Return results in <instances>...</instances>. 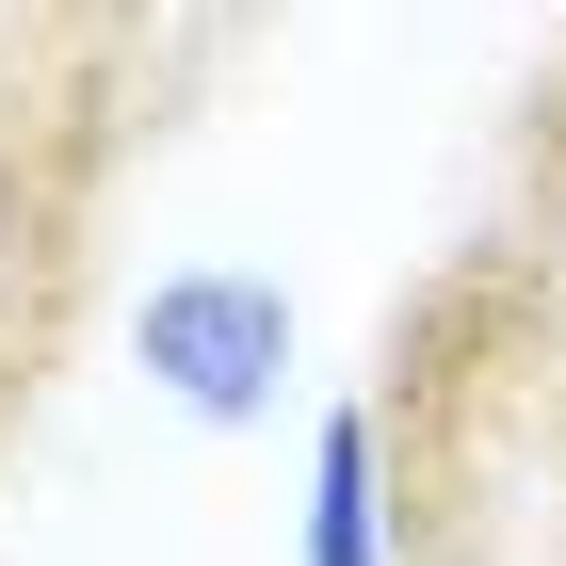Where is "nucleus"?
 Wrapping results in <instances>:
<instances>
[{"instance_id": "f257e3e1", "label": "nucleus", "mask_w": 566, "mask_h": 566, "mask_svg": "<svg viewBox=\"0 0 566 566\" xmlns=\"http://www.w3.org/2000/svg\"><path fill=\"white\" fill-rule=\"evenodd\" d=\"M130 356H146V389L195 405V421H260L275 373H292V292L243 275V260H195V275H163L130 307Z\"/></svg>"}, {"instance_id": "f03ea898", "label": "nucleus", "mask_w": 566, "mask_h": 566, "mask_svg": "<svg viewBox=\"0 0 566 566\" xmlns=\"http://www.w3.org/2000/svg\"><path fill=\"white\" fill-rule=\"evenodd\" d=\"M307 566H389V405H340L307 453Z\"/></svg>"}]
</instances>
